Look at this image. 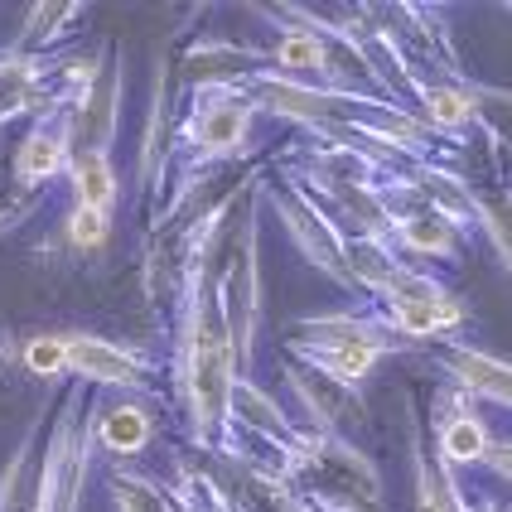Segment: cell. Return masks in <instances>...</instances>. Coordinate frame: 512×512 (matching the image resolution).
Returning <instances> with one entry per match:
<instances>
[{"instance_id":"1","label":"cell","mask_w":512,"mask_h":512,"mask_svg":"<svg viewBox=\"0 0 512 512\" xmlns=\"http://www.w3.org/2000/svg\"><path fill=\"white\" fill-rule=\"evenodd\" d=\"M276 469L310 512H387L382 474L368 450L353 440L300 426L290 450H281Z\"/></svg>"},{"instance_id":"2","label":"cell","mask_w":512,"mask_h":512,"mask_svg":"<svg viewBox=\"0 0 512 512\" xmlns=\"http://www.w3.org/2000/svg\"><path fill=\"white\" fill-rule=\"evenodd\" d=\"M392 353H416V348L401 343L377 319V310H339V314H314V319L290 324L281 358H290V363H300V368H310L319 377L358 392V382L382 358H392Z\"/></svg>"},{"instance_id":"3","label":"cell","mask_w":512,"mask_h":512,"mask_svg":"<svg viewBox=\"0 0 512 512\" xmlns=\"http://www.w3.org/2000/svg\"><path fill=\"white\" fill-rule=\"evenodd\" d=\"M97 397L83 377H68L54 397L49 435H44V464H39V512H78L83 488L92 479L97 435H92Z\"/></svg>"},{"instance_id":"4","label":"cell","mask_w":512,"mask_h":512,"mask_svg":"<svg viewBox=\"0 0 512 512\" xmlns=\"http://www.w3.org/2000/svg\"><path fill=\"white\" fill-rule=\"evenodd\" d=\"M372 310H377V319H382L401 343H411V348L435 343V339H455L459 329L469 324L464 300L450 295L440 281H430L426 271H416V266H411Z\"/></svg>"},{"instance_id":"5","label":"cell","mask_w":512,"mask_h":512,"mask_svg":"<svg viewBox=\"0 0 512 512\" xmlns=\"http://www.w3.org/2000/svg\"><path fill=\"white\" fill-rule=\"evenodd\" d=\"M92 54H44L25 58L15 49H0V131L10 121L39 116L54 97L73 92L87 78Z\"/></svg>"},{"instance_id":"6","label":"cell","mask_w":512,"mask_h":512,"mask_svg":"<svg viewBox=\"0 0 512 512\" xmlns=\"http://www.w3.org/2000/svg\"><path fill=\"white\" fill-rule=\"evenodd\" d=\"M63 343H68V377H83L87 387H116V392L150 397L155 382L170 377V353L160 348L116 343L102 334H63Z\"/></svg>"},{"instance_id":"7","label":"cell","mask_w":512,"mask_h":512,"mask_svg":"<svg viewBox=\"0 0 512 512\" xmlns=\"http://www.w3.org/2000/svg\"><path fill=\"white\" fill-rule=\"evenodd\" d=\"M68 126H73V150H107L112 155L116 126H121V44L116 39H107L92 54L83 87L68 102Z\"/></svg>"},{"instance_id":"8","label":"cell","mask_w":512,"mask_h":512,"mask_svg":"<svg viewBox=\"0 0 512 512\" xmlns=\"http://www.w3.org/2000/svg\"><path fill=\"white\" fill-rule=\"evenodd\" d=\"M430 455L440 459L445 469L488 464V469L508 474V445L493 440V430L479 416V401H469L455 387L435 392V440H430Z\"/></svg>"},{"instance_id":"9","label":"cell","mask_w":512,"mask_h":512,"mask_svg":"<svg viewBox=\"0 0 512 512\" xmlns=\"http://www.w3.org/2000/svg\"><path fill=\"white\" fill-rule=\"evenodd\" d=\"M83 87V83H78ZM73 87V92H78ZM73 92L54 97L39 116H29L25 136L15 141V155H10V170H15V184L25 189L29 199H44L49 184L63 179L68 170V155H73V126H68V102Z\"/></svg>"},{"instance_id":"10","label":"cell","mask_w":512,"mask_h":512,"mask_svg":"<svg viewBox=\"0 0 512 512\" xmlns=\"http://www.w3.org/2000/svg\"><path fill=\"white\" fill-rule=\"evenodd\" d=\"M266 49L232 44V39H194L184 54L174 58V83L199 87H247L256 73H266Z\"/></svg>"},{"instance_id":"11","label":"cell","mask_w":512,"mask_h":512,"mask_svg":"<svg viewBox=\"0 0 512 512\" xmlns=\"http://www.w3.org/2000/svg\"><path fill=\"white\" fill-rule=\"evenodd\" d=\"M421 353H430V363L445 372V382L464 392L469 401H498L508 406V363L493 358V353H479L469 343L459 339H435V343H421Z\"/></svg>"},{"instance_id":"12","label":"cell","mask_w":512,"mask_h":512,"mask_svg":"<svg viewBox=\"0 0 512 512\" xmlns=\"http://www.w3.org/2000/svg\"><path fill=\"white\" fill-rule=\"evenodd\" d=\"M406 421H411L406 435H411V469H416V512H464L469 498L459 488L455 469H445L426 445V416H421L416 392H406Z\"/></svg>"},{"instance_id":"13","label":"cell","mask_w":512,"mask_h":512,"mask_svg":"<svg viewBox=\"0 0 512 512\" xmlns=\"http://www.w3.org/2000/svg\"><path fill=\"white\" fill-rule=\"evenodd\" d=\"M92 435H97V455L131 459L155 440V416H150L145 401H112V406L97 401V411H92Z\"/></svg>"},{"instance_id":"14","label":"cell","mask_w":512,"mask_h":512,"mask_svg":"<svg viewBox=\"0 0 512 512\" xmlns=\"http://www.w3.org/2000/svg\"><path fill=\"white\" fill-rule=\"evenodd\" d=\"M469 237H474V232L459 228L455 218H445V213H435V208H411V213H401L397 232H392L397 252L440 256V261H459L464 247H469Z\"/></svg>"},{"instance_id":"15","label":"cell","mask_w":512,"mask_h":512,"mask_svg":"<svg viewBox=\"0 0 512 512\" xmlns=\"http://www.w3.org/2000/svg\"><path fill=\"white\" fill-rule=\"evenodd\" d=\"M63 179L73 184V203L102 208V213L116 208V189H121V184H116V165H112L107 150H73Z\"/></svg>"},{"instance_id":"16","label":"cell","mask_w":512,"mask_h":512,"mask_svg":"<svg viewBox=\"0 0 512 512\" xmlns=\"http://www.w3.org/2000/svg\"><path fill=\"white\" fill-rule=\"evenodd\" d=\"M102 488H107V498H112L116 512H174L165 484H160V479H150V474H141V469H121V464H107Z\"/></svg>"},{"instance_id":"17","label":"cell","mask_w":512,"mask_h":512,"mask_svg":"<svg viewBox=\"0 0 512 512\" xmlns=\"http://www.w3.org/2000/svg\"><path fill=\"white\" fill-rule=\"evenodd\" d=\"M83 15H87V5H34L25 15V25H20V39H15L10 49L25 54V58L54 54V44L63 39V29L78 25Z\"/></svg>"},{"instance_id":"18","label":"cell","mask_w":512,"mask_h":512,"mask_svg":"<svg viewBox=\"0 0 512 512\" xmlns=\"http://www.w3.org/2000/svg\"><path fill=\"white\" fill-rule=\"evenodd\" d=\"M10 368L39 377V382H58L68 377V343L63 334H25V339H10Z\"/></svg>"},{"instance_id":"19","label":"cell","mask_w":512,"mask_h":512,"mask_svg":"<svg viewBox=\"0 0 512 512\" xmlns=\"http://www.w3.org/2000/svg\"><path fill=\"white\" fill-rule=\"evenodd\" d=\"M107 237H112V213H102V208H83V203H73L68 208V223H63V242H68V252L78 256H92L107 247Z\"/></svg>"},{"instance_id":"20","label":"cell","mask_w":512,"mask_h":512,"mask_svg":"<svg viewBox=\"0 0 512 512\" xmlns=\"http://www.w3.org/2000/svg\"><path fill=\"white\" fill-rule=\"evenodd\" d=\"M10 155H15V141L0 131V232L25 223L29 213L39 208V199H29L25 189L15 184V170H10Z\"/></svg>"}]
</instances>
